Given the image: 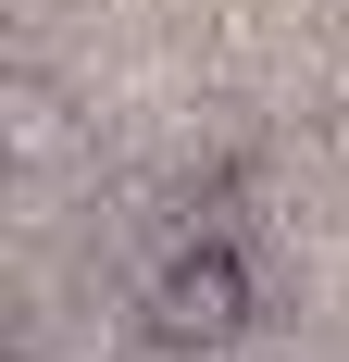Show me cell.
Instances as JSON below:
<instances>
[{
	"instance_id": "cell-1",
	"label": "cell",
	"mask_w": 349,
	"mask_h": 362,
	"mask_svg": "<svg viewBox=\"0 0 349 362\" xmlns=\"http://www.w3.org/2000/svg\"><path fill=\"white\" fill-rule=\"evenodd\" d=\"M150 337H162V350H237L249 337V262H237V238H187V250L150 275Z\"/></svg>"
},
{
	"instance_id": "cell-2",
	"label": "cell",
	"mask_w": 349,
	"mask_h": 362,
	"mask_svg": "<svg viewBox=\"0 0 349 362\" xmlns=\"http://www.w3.org/2000/svg\"><path fill=\"white\" fill-rule=\"evenodd\" d=\"M0 150L13 163H63V88L50 75H0Z\"/></svg>"
}]
</instances>
